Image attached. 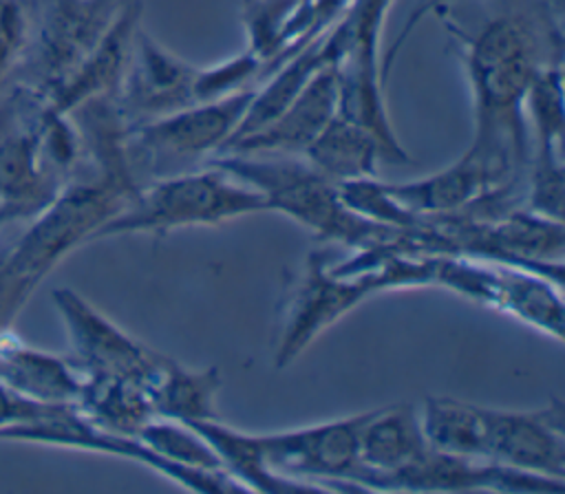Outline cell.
I'll return each mask as SVG.
<instances>
[{
	"mask_svg": "<svg viewBox=\"0 0 565 494\" xmlns=\"http://www.w3.org/2000/svg\"><path fill=\"white\" fill-rule=\"evenodd\" d=\"M419 419L428 443L441 452L565 481V410L558 399L532 410H505L428 397Z\"/></svg>",
	"mask_w": 565,
	"mask_h": 494,
	"instance_id": "cell-1",
	"label": "cell"
},
{
	"mask_svg": "<svg viewBox=\"0 0 565 494\" xmlns=\"http://www.w3.org/2000/svg\"><path fill=\"white\" fill-rule=\"evenodd\" d=\"M214 165L254 187L265 198L267 212L289 216L313 232L324 245L362 249L391 243L419 251L415 229H395L360 216L342 201L338 183L313 170L309 163L230 154L216 159Z\"/></svg>",
	"mask_w": 565,
	"mask_h": 494,
	"instance_id": "cell-2",
	"label": "cell"
},
{
	"mask_svg": "<svg viewBox=\"0 0 565 494\" xmlns=\"http://www.w3.org/2000/svg\"><path fill=\"white\" fill-rule=\"evenodd\" d=\"M256 212H267L265 198L212 163L207 170L168 174L139 185L128 205L97 236H166L172 229L214 227Z\"/></svg>",
	"mask_w": 565,
	"mask_h": 494,
	"instance_id": "cell-3",
	"label": "cell"
},
{
	"mask_svg": "<svg viewBox=\"0 0 565 494\" xmlns=\"http://www.w3.org/2000/svg\"><path fill=\"white\" fill-rule=\"evenodd\" d=\"M430 287L486 304L532 329L563 340L561 280L536 269L466 254H435Z\"/></svg>",
	"mask_w": 565,
	"mask_h": 494,
	"instance_id": "cell-4",
	"label": "cell"
},
{
	"mask_svg": "<svg viewBox=\"0 0 565 494\" xmlns=\"http://www.w3.org/2000/svg\"><path fill=\"white\" fill-rule=\"evenodd\" d=\"M364 412L311 426L256 432L267 468L311 490H358Z\"/></svg>",
	"mask_w": 565,
	"mask_h": 494,
	"instance_id": "cell-5",
	"label": "cell"
},
{
	"mask_svg": "<svg viewBox=\"0 0 565 494\" xmlns=\"http://www.w3.org/2000/svg\"><path fill=\"white\" fill-rule=\"evenodd\" d=\"M60 304L73 329V337L86 359V370L90 377H115L130 379L150 393L166 355L148 348L139 340L126 335L104 315L84 304L77 296L64 291L60 293Z\"/></svg>",
	"mask_w": 565,
	"mask_h": 494,
	"instance_id": "cell-6",
	"label": "cell"
},
{
	"mask_svg": "<svg viewBox=\"0 0 565 494\" xmlns=\"http://www.w3.org/2000/svg\"><path fill=\"white\" fill-rule=\"evenodd\" d=\"M430 448L419 408L415 404H393L366 410L360 428V474L358 490H377L380 481L413 461Z\"/></svg>",
	"mask_w": 565,
	"mask_h": 494,
	"instance_id": "cell-7",
	"label": "cell"
},
{
	"mask_svg": "<svg viewBox=\"0 0 565 494\" xmlns=\"http://www.w3.org/2000/svg\"><path fill=\"white\" fill-rule=\"evenodd\" d=\"M254 97L238 93L214 104L192 106L143 130V143L152 159H190L223 148L243 124Z\"/></svg>",
	"mask_w": 565,
	"mask_h": 494,
	"instance_id": "cell-8",
	"label": "cell"
},
{
	"mask_svg": "<svg viewBox=\"0 0 565 494\" xmlns=\"http://www.w3.org/2000/svg\"><path fill=\"white\" fill-rule=\"evenodd\" d=\"M307 163L331 179L347 183L375 176L382 146L377 137L353 119H331L305 148Z\"/></svg>",
	"mask_w": 565,
	"mask_h": 494,
	"instance_id": "cell-9",
	"label": "cell"
},
{
	"mask_svg": "<svg viewBox=\"0 0 565 494\" xmlns=\"http://www.w3.org/2000/svg\"><path fill=\"white\" fill-rule=\"evenodd\" d=\"M190 426H194L196 432L210 443V448L214 450L221 463V470L230 479H234L241 485V490L269 492V494L311 490L309 485L280 476L267 468L260 445L256 441V432L236 430L232 426L221 423L218 419L192 421Z\"/></svg>",
	"mask_w": 565,
	"mask_h": 494,
	"instance_id": "cell-10",
	"label": "cell"
},
{
	"mask_svg": "<svg viewBox=\"0 0 565 494\" xmlns=\"http://www.w3.org/2000/svg\"><path fill=\"white\" fill-rule=\"evenodd\" d=\"M221 384L216 366L188 368L168 357L148 395L157 417L183 423L207 421L218 419L216 395Z\"/></svg>",
	"mask_w": 565,
	"mask_h": 494,
	"instance_id": "cell-11",
	"label": "cell"
},
{
	"mask_svg": "<svg viewBox=\"0 0 565 494\" xmlns=\"http://www.w3.org/2000/svg\"><path fill=\"white\" fill-rule=\"evenodd\" d=\"M137 439L143 445H148L154 454L174 465L225 474L210 443L190 423L154 417L150 423L141 428Z\"/></svg>",
	"mask_w": 565,
	"mask_h": 494,
	"instance_id": "cell-12",
	"label": "cell"
}]
</instances>
